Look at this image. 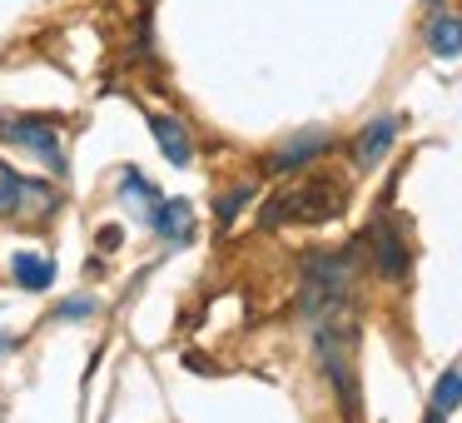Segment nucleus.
Masks as SVG:
<instances>
[{
  "instance_id": "f257e3e1",
  "label": "nucleus",
  "mask_w": 462,
  "mask_h": 423,
  "mask_svg": "<svg viewBox=\"0 0 462 423\" xmlns=\"http://www.w3.org/2000/svg\"><path fill=\"white\" fill-rule=\"evenodd\" d=\"M343 204H348V190L333 174H299L263 204V224L269 230H279V224H328L343 214Z\"/></svg>"
},
{
  "instance_id": "f03ea898",
  "label": "nucleus",
  "mask_w": 462,
  "mask_h": 423,
  "mask_svg": "<svg viewBox=\"0 0 462 423\" xmlns=\"http://www.w3.org/2000/svg\"><path fill=\"white\" fill-rule=\"evenodd\" d=\"M55 210H60V194H55L45 180H25V174H15L11 164H0V220L45 224Z\"/></svg>"
},
{
  "instance_id": "7ed1b4c3",
  "label": "nucleus",
  "mask_w": 462,
  "mask_h": 423,
  "mask_svg": "<svg viewBox=\"0 0 462 423\" xmlns=\"http://www.w3.org/2000/svg\"><path fill=\"white\" fill-rule=\"evenodd\" d=\"M0 140L11 145H25V150H35L51 170H65V145H60V130L45 120H15V115H5L0 120Z\"/></svg>"
},
{
  "instance_id": "20e7f679",
  "label": "nucleus",
  "mask_w": 462,
  "mask_h": 423,
  "mask_svg": "<svg viewBox=\"0 0 462 423\" xmlns=\"http://www.w3.org/2000/svg\"><path fill=\"white\" fill-rule=\"evenodd\" d=\"M150 230L170 244H189L194 240V204L189 200H160L150 210Z\"/></svg>"
},
{
  "instance_id": "39448f33",
  "label": "nucleus",
  "mask_w": 462,
  "mask_h": 423,
  "mask_svg": "<svg viewBox=\"0 0 462 423\" xmlns=\"http://www.w3.org/2000/svg\"><path fill=\"white\" fill-rule=\"evenodd\" d=\"M150 130H154V140H160V150H164V160H170V164H189L194 160L189 130H184L180 120H170V115H150Z\"/></svg>"
},
{
  "instance_id": "423d86ee",
  "label": "nucleus",
  "mask_w": 462,
  "mask_h": 423,
  "mask_svg": "<svg viewBox=\"0 0 462 423\" xmlns=\"http://www.w3.org/2000/svg\"><path fill=\"white\" fill-rule=\"evenodd\" d=\"M373 254H378V274H388V279H402V274H408V244L398 240L393 224H378V230H373Z\"/></svg>"
},
{
  "instance_id": "0eeeda50",
  "label": "nucleus",
  "mask_w": 462,
  "mask_h": 423,
  "mask_svg": "<svg viewBox=\"0 0 462 423\" xmlns=\"http://www.w3.org/2000/svg\"><path fill=\"white\" fill-rule=\"evenodd\" d=\"M428 45H432L438 61H457V55H462V15H432Z\"/></svg>"
},
{
  "instance_id": "6e6552de",
  "label": "nucleus",
  "mask_w": 462,
  "mask_h": 423,
  "mask_svg": "<svg viewBox=\"0 0 462 423\" xmlns=\"http://www.w3.org/2000/svg\"><path fill=\"white\" fill-rule=\"evenodd\" d=\"M393 135H398V120H393V115H383V120H373L368 130L358 135V164H378L383 155H388Z\"/></svg>"
},
{
  "instance_id": "1a4fd4ad",
  "label": "nucleus",
  "mask_w": 462,
  "mask_h": 423,
  "mask_svg": "<svg viewBox=\"0 0 462 423\" xmlns=\"http://www.w3.org/2000/svg\"><path fill=\"white\" fill-rule=\"evenodd\" d=\"M15 284H21V289H51L55 264L45 259V254H15Z\"/></svg>"
},
{
  "instance_id": "9d476101",
  "label": "nucleus",
  "mask_w": 462,
  "mask_h": 423,
  "mask_svg": "<svg viewBox=\"0 0 462 423\" xmlns=\"http://www.w3.org/2000/svg\"><path fill=\"white\" fill-rule=\"evenodd\" d=\"M457 403H462V363L448 369L438 383H432V413H452Z\"/></svg>"
},
{
  "instance_id": "9b49d317",
  "label": "nucleus",
  "mask_w": 462,
  "mask_h": 423,
  "mask_svg": "<svg viewBox=\"0 0 462 423\" xmlns=\"http://www.w3.org/2000/svg\"><path fill=\"white\" fill-rule=\"evenodd\" d=\"M323 150H328V140H323V135H303L293 150H283L279 160H273V170H293V164H303L309 155H323Z\"/></svg>"
},
{
  "instance_id": "f8f14e48",
  "label": "nucleus",
  "mask_w": 462,
  "mask_h": 423,
  "mask_svg": "<svg viewBox=\"0 0 462 423\" xmlns=\"http://www.w3.org/2000/svg\"><path fill=\"white\" fill-rule=\"evenodd\" d=\"M239 204H244V190L239 194H224V200H219V220H234V214H239Z\"/></svg>"
},
{
  "instance_id": "ddd939ff",
  "label": "nucleus",
  "mask_w": 462,
  "mask_h": 423,
  "mask_svg": "<svg viewBox=\"0 0 462 423\" xmlns=\"http://www.w3.org/2000/svg\"><path fill=\"white\" fill-rule=\"evenodd\" d=\"M5 349H11V334H0V353H5Z\"/></svg>"
},
{
  "instance_id": "4468645a",
  "label": "nucleus",
  "mask_w": 462,
  "mask_h": 423,
  "mask_svg": "<svg viewBox=\"0 0 462 423\" xmlns=\"http://www.w3.org/2000/svg\"><path fill=\"white\" fill-rule=\"evenodd\" d=\"M428 423H442V413H428Z\"/></svg>"
}]
</instances>
